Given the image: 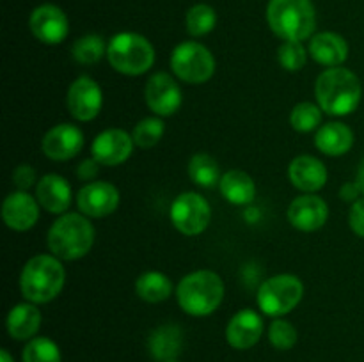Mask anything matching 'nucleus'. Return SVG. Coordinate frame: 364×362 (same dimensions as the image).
Masks as SVG:
<instances>
[{"mask_svg":"<svg viewBox=\"0 0 364 362\" xmlns=\"http://www.w3.org/2000/svg\"><path fill=\"white\" fill-rule=\"evenodd\" d=\"M318 106L329 116H348L361 102V82L345 67H331L318 77L315 85Z\"/></svg>","mask_w":364,"mask_h":362,"instance_id":"1","label":"nucleus"},{"mask_svg":"<svg viewBox=\"0 0 364 362\" xmlns=\"http://www.w3.org/2000/svg\"><path fill=\"white\" fill-rule=\"evenodd\" d=\"M66 280V272L59 258L39 254L28 259L20 277L21 295L31 304H46L60 293Z\"/></svg>","mask_w":364,"mask_h":362,"instance_id":"2","label":"nucleus"},{"mask_svg":"<svg viewBox=\"0 0 364 362\" xmlns=\"http://www.w3.org/2000/svg\"><path fill=\"white\" fill-rule=\"evenodd\" d=\"M95 227L80 213H64L48 231V248L64 261L80 259L91 251Z\"/></svg>","mask_w":364,"mask_h":362,"instance_id":"3","label":"nucleus"},{"mask_svg":"<svg viewBox=\"0 0 364 362\" xmlns=\"http://www.w3.org/2000/svg\"><path fill=\"white\" fill-rule=\"evenodd\" d=\"M267 21L274 34L284 41H302L316 27L315 7L311 0H270Z\"/></svg>","mask_w":364,"mask_h":362,"instance_id":"4","label":"nucleus"},{"mask_svg":"<svg viewBox=\"0 0 364 362\" xmlns=\"http://www.w3.org/2000/svg\"><path fill=\"white\" fill-rule=\"evenodd\" d=\"M178 304L191 316H208L224 298V283L215 272L199 270L181 279L178 284Z\"/></svg>","mask_w":364,"mask_h":362,"instance_id":"5","label":"nucleus"},{"mask_svg":"<svg viewBox=\"0 0 364 362\" xmlns=\"http://www.w3.org/2000/svg\"><path fill=\"white\" fill-rule=\"evenodd\" d=\"M110 66L123 75L137 77L146 73L155 62V50L151 43L135 32H121L110 39L107 46Z\"/></svg>","mask_w":364,"mask_h":362,"instance_id":"6","label":"nucleus"},{"mask_svg":"<svg viewBox=\"0 0 364 362\" xmlns=\"http://www.w3.org/2000/svg\"><path fill=\"white\" fill-rule=\"evenodd\" d=\"M304 286L301 279L290 273L270 277L258 290V307L267 316H283L294 311L302 300Z\"/></svg>","mask_w":364,"mask_h":362,"instance_id":"7","label":"nucleus"},{"mask_svg":"<svg viewBox=\"0 0 364 362\" xmlns=\"http://www.w3.org/2000/svg\"><path fill=\"white\" fill-rule=\"evenodd\" d=\"M171 67L180 80L188 84H205L215 73V59L206 46L187 41L174 48Z\"/></svg>","mask_w":364,"mask_h":362,"instance_id":"8","label":"nucleus"},{"mask_svg":"<svg viewBox=\"0 0 364 362\" xmlns=\"http://www.w3.org/2000/svg\"><path fill=\"white\" fill-rule=\"evenodd\" d=\"M212 209L208 201L196 192L180 194L171 204V220L180 233L187 236L201 234L208 227Z\"/></svg>","mask_w":364,"mask_h":362,"instance_id":"9","label":"nucleus"},{"mask_svg":"<svg viewBox=\"0 0 364 362\" xmlns=\"http://www.w3.org/2000/svg\"><path fill=\"white\" fill-rule=\"evenodd\" d=\"M68 110L77 121H92L103 105L100 85L91 77H80L70 85L66 96Z\"/></svg>","mask_w":364,"mask_h":362,"instance_id":"10","label":"nucleus"},{"mask_svg":"<svg viewBox=\"0 0 364 362\" xmlns=\"http://www.w3.org/2000/svg\"><path fill=\"white\" fill-rule=\"evenodd\" d=\"M77 204L85 216L102 219L117 209L119 190L107 181H92L80 188L77 195Z\"/></svg>","mask_w":364,"mask_h":362,"instance_id":"11","label":"nucleus"},{"mask_svg":"<svg viewBox=\"0 0 364 362\" xmlns=\"http://www.w3.org/2000/svg\"><path fill=\"white\" fill-rule=\"evenodd\" d=\"M134 144V137H130L127 131L119 128H110V130L102 131L92 142V158L107 167L121 165L130 158Z\"/></svg>","mask_w":364,"mask_h":362,"instance_id":"12","label":"nucleus"},{"mask_svg":"<svg viewBox=\"0 0 364 362\" xmlns=\"http://www.w3.org/2000/svg\"><path fill=\"white\" fill-rule=\"evenodd\" d=\"M32 34L46 45H59L66 39L70 23L63 11L52 4H45L32 11L31 20H28Z\"/></svg>","mask_w":364,"mask_h":362,"instance_id":"13","label":"nucleus"},{"mask_svg":"<svg viewBox=\"0 0 364 362\" xmlns=\"http://www.w3.org/2000/svg\"><path fill=\"white\" fill-rule=\"evenodd\" d=\"M146 103L156 116H173L181 106V89L167 73H155L146 84Z\"/></svg>","mask_w":364,"mask_h":362,"instance_id":"14","label":"nucleus"},{"mask_svg":"<svg viewBox=\"0 0 364 362\" xmlns=\"http://www.w3.org/2000/svg\"><path fill=\"white\" fill-rule=\"evenodd\" d=\"M41 148L50 160L66 162L84 148V135L73 124H57L43 137Z\"/></svg>","mask_w":364,"mask_h":362,"instance_id":"15","label":"nucleus"},{"mask_svg":"<svg viewBox=\"0 0 364 362\" xmlns=\"http://www.w3.org/2000/svg\"><path fill=\"white\" fill-rule=\"evenodd\" d=\"M327 216H329L327 202L318 195H301L288 208V219L291 226L304 233L320 229L327 222Z\"/></svg>","mask_w":364,"mask_h":362,"instance_id":"16","label":"nucleus"},{"mask_svg":"<svg viewBox=\"0 0 364 362\" xmlns=\"http://www.w3.org/2000/svg\"><path fill=\"white\" fill-rule=\"evenodd\" d=\"M2 219L9 229L28 231L39 219V206L27 192H13L6 197L2 206Z\"/></svg>","mask_w":364,"mask_h":362,"instance_id":"17","label":"nucleus"},{"mask_svg":"<svg viewBox=\"0 0 364 362\" xmlns=\"http://www.w3.org/2000/svg\"><path fill=\"white\" fill-rule=\"evenodd\" d=\"M263 334V319L252 309L237 312L228 323L226 339L237 350H249L259 341Z\"/></svg>","mask_w":364,"mask_h":362,"instance_id":"18","label":"nucleus"},{"mask_svg":"<svg viewBox=\"0 0 364 362\" xmlns=\"http://www.w3.org/2000/svg\"><path fill=\"white\" fill-rule=\"evenodd\" d=\"M288 174H290V181L294 183V187L302 192H308V194L320 190L327 183L326 165L318 158L309 155L297 156L290 163Z\"/></svg>","mask_w":364,"mask_h":362,"instance_id":"19","label":"nucleus"},{"mask_svg":"<svg viewBox=\"0 0 364 362\" xmlns=\"http://www.w3.org/2000/svg\"><path fill=\"white\" fill-rule=\"evenodd\" d=\"M38 202L50 213H66L71 204V187L63 176L46 174L38 183Z\"/></svg>","mask_w":364,"mask_h":362,"instance_id":"20","label":"nucleus"},{"mask_svg":"<svg viewBox=\"0 0 364 362\" xmlns=\"http://www.w3.org/2000/svg\"><path fill=\"white\" fill-rule=\"evenodd\" d=\"M309 53L322 66L338 67L347 60L348 45L341 35L334 32H322L313 35L309 41Z\"/></svg>","mask_w":364,"mask_h":362,"instance_id":"21","label":"nucleus"},{"mask_svg":"<svg viewBox=\"0 0 364 362\" xmlns=\"http://www.w3.org/2000/svg\"><path fill=\"white\" fill-rule=\"evenodd\" d=\"M316 148L329 156H341L350 151L354 146V133L350 128L343 123H327L316 131L315 137Z\"/></svg>","mask_w":364,"mask_h":362,"instance_id":"22","label":"nucleus"},{"mask_svg":"<svg viewBox=\"0 0 364 362\" xmlns=\"http://www.w3.org/2000/svg\"><path fill=\"white\" fill-rule=\"evenodd\" d=\"M181 346H183V336H181L180 327L171 325V323L159 327L149 336L148 348L155 361H174L180 355Z\"/></svg>","mask_w":364,"mask_h":362,"instance_id":"23","label":"nucleus"},{"mask_svg":"<svg viewBox=\"0 0 364 362\" xmlns=\"http://www.w3.org/2000/svg\"><path fill=\"white\" fill-rule=\"evenodd\" d=\"M220 194L231 204H249L256 197V185L244 170H230L220 177Z\"/></svg>","mask_w":364,"mask_h":362,"instance_id":"24","label":"nucleus"},{"mask_svg":"<svg viewBox=\"0 0 364 362\" xmlns=\"http://www.w3.org/2000/svg\"><path fill=\"white\" fill-rule=\"evenodd\" d=\"M41 325V312L34 304H18L7 316V330L13 339L25 341L36 336Z\"/></svg>","mask_w":364,"mask_h":362,"instance_id":"25","label":"nucleus"},{"mask_svg":"<svg viewBox=\"0 0 364 362\" xmlns=\"http://www.w3.org/2000/svg\"><path fill=\"white\" fill-rule=\"evenodd\" d=\"M135 291H137L142 300L149 302V304H156V302H164L169 298L171 291H173V284H171L169 277L164 275V273L146 272L137 279Z\"/></svg>","mask_w":364,"mask_h":362,"instance_id":"26","label":"nucleus"},{"mask_svg":"<svg viewBox=\"0 0 364 362\" xmlns=\"http://www.w3.org/2000/svg\"><path fill=\"white\" fill-rule=\"evenodd\" d=\"M188 176L198 187H215L217 183H220L219 163L213 156L206 155V153H198L188 162Z\"/></svg>","mask_w":364,"mask_h":362,"instance_id":"27","label":"nucleus"},{"mask_svg":"<svg viewBox=\"0 0 364 362\" xmlns=\"http://www.w3.org/2000/svg\"><path fill=\"white\" fill-rule=\"evenodd\" d=\"M105 53V43L96 34L82 35L71 46V55L78 64H96Z\"/></svg>","mask_w":364,"mask_h":362,"instance_id":"28","label":"nucleus"},{"mask_svg":"<svg viewBox=\"0 0 364 362\" xmlns=\"http://www.w3.org/2000/svg\"><path fill=\"white\" fill-rule=\"evenodd\" d=\"M185 23H187L188 34L199 38V35H206L213 31L217 23V14L206 4H198V6L191 7L187 18H185Z\"/></svg>","mask_w":364,"mask_h":362,"instance_id":"29","label":"nucleus"},{"mask_svg":"<svg viewBox=\"0 0 364 362\" xmlns=\"http://www.w3.org/2000/svg\"><path fill=\"white\" fill-rule=\"evenodd\" d=\"M290 123L295 131H301V133L313 131L322 123V109L318 105H315V103L309 102L299 103L291 110Z\"/></svg>","mask_w":364,"mask_h":362,"instance_id":"30","label":"nucleus"},{"mask_svg":"<svg viewBox=\"0 0 364 362\" xmlns=\"http://www.w3.org/2000/svg\"><path fill=\"white\" fill-rule=\"evenodd\" d=\"M164 131H166V126L159 117H146L135 124L132 137L139 148L149 149L159 144L160 138L164 137Z\"/></svg>","mask_w":364,"mask_h":362,"instance_id":"31","label":"nucleus"},{"mask_svg":"<svg viewBox=\"0 0 364 362\" xmlns=\"http://www.w3.org/2000/svg\"><path fill=\"white\" fill-rule=\"evenodd\" d=\"M23 362H60L59 346L48 337L31 339L23 350Z\"/></svg>","mask_w":364,"mask_h":362,"instance_id":"32","label":"nucleus"},{"mask_svg":"<svg viewBox=\"0 0 364 362\" xmlns=\"http://www.w3.org/2000/svg\"><path fill=\"white\" fill-rule=\"evenodd\" d=\"M279 64L287 71H299L306 66V60H308V53L306 48L302 46L301 41H284L279 46Z\"/></svg>","mask_w":364,"mask_h":362,"instance_id":"33","label":"nucleus"},{"mask_svg":"<svg viewBox=\"0 0 364 362\" xmlns=\"http://www.w3.org/2000/svg\"><path fill=\"white\" fill-rule=\"evenodd\" d=\"M297 330L290 322L276 319L269 329V341L277 350H291L297 343Z\"/></svg>","mask_w":364,"mask_h":362,"instance_id":"34","label":"nucleus"},{"mask_svg":"<svg viewBox=\"0 0 364 362\" xmlns=\"http://www.w3.org/2000/svg\"><path fill=\"white\" fill-rule=\"evenodd\" d=\"M13 181L21 192H25L27 188H31L36 181L34 167L27 165V163H21V165H18L13 172Z\"/></svg>","mask_w":364,"mask_h":362,"instance_id":"35","label":"nucleus"},{"mask_svg":"<svg viewBox=\"0 0 364 362\" xmlns=\"http://www.w3.org/2000/svg\"><path fill=\"white\" fill-rule=\"evenodd\" d=\"M352 231L358 236L364 238V199H358L350 208V216H348Z\"/></svg>","mask_w":364,"mask_h":362,"instance_id":"36","label":"nucleus"},{"mask_svg":"<svg viewBox=\"0 0 364 362\" xmlns=\"http://www.w3.org/2000/svg\"><path fill=\"white\" fill-rule=\"evenodd\" d=\"M100 165H102V163L96 162L95 158L84 160V162H82L80 165H78V169H77L78 177H80V180H84V181L95 180V177L98 176Z\"/></svg>","mask_w":364,"mask_h":362,"instance_id":"37","label":"nucleus"},{"mask_svg":"<svg viewBox=\"0 0 364 362\" xmlns=\"http://www.w3.org/2000/svg\"><path fill=\"white\" fill-rule=\"evenodd\" d=\"M361 194H363V192H361V188H359L358 181H350V183H345L343 187H341V190H340V197L343 199V201H348V202H355Z\"/></svg>","mask_w":364,"mask_h":362,"instance_id":"38","label":"nucleus"},{"mask_svg":"<svg viewBox=\"0 0 364 362\" xmlns=\"http://www.w3.org/2000/svg\"><path fill=\"white\" fill-rule=\"evenodd\" d=\"M358 185H359V188H361V192H363V195H364V160H363V163H361V167H359V172H358Z\"/></svg>","mask_w":364,"mask_h":362,"instance_id":"39","label":"nucleus"},{"mask_svg":"<svg viewBox=\"0 0 364 362\" xmlns=\"http://www.w3.org/2000/svg\"><path fill=\"white\" fill-rule=\"evenodd\" d=\"M0 362H14V361H13V357H11V355L7 353L6 350H2V351H0Z\"/></svg>","mask_w":364,"mask_h":362,"instance_id":"40","label":"nucleus"},{"mask_svg":"<svg viewBox=\"0 0 364 362\" xmlns=\"http://www.w3.org/2000/svg\"><path fill=\"white\" fill-rule=\"evenodd\" d=\"M167 362H178V361H176V358H174V361H167Z\"/></svg>","mask_w":364,"mask_h":362,"instance_id":"41","label":"nucleus"}]
</instances>
